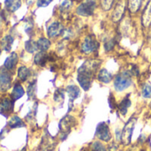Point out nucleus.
Returning <instances> with one entry per match:
<instances>
[{"label": "nucleus", "instance_id": "a211bd4d", "mask_svg": "<svg viewBox=\"0 0 151 151\" xmlns=\"http://www.w3.org/2000/svg\"><path fill=\"white\" fill-rule=\"evenodd\" d=\"M124 9H125V4L124 2H119L115 10H114V12H113V20L114 21H118L121 19L123 13H124Z\"/></svg>", "mask_w": 151, "mask_h": 151}, {"label": "nucleus", "instance_id": "f03ea898", "mask_svg": "<svg viewBox=\"0 0 151 151\" xmlns=\"http://www.w3.org/2000/svg\"><path fill=\"white\" fill-rule=\"evenodd\" d=\"M132 85L131 73L127 72H122L118 74L114 80V88L118 92H122L128 88Z\"/></svg>", "mask_w": 151, "mask_h": 151}, {"label": "nucleus", "instance_id": "393cba45", "mask_svg": "<svg viewBox=\"0 0 151 151\" xmlns=\"http://www.w3.org/2000/svg\"><path fill=\"white\" fill-rule=\"evenodd\" d=\"M35 93H36V81H33L28 83V86H27V96L31 99V98H34L35 96Z\"/></svg>", "mask_w": 151, "mask_h": 151}, {"label": "nucleus", "instance_id": "2f4dec72", "mask_svg": "<svg viewBox=\"0 0 151 151\" xmlns=\"http://www.w3.org/2000/svg\"><path fill=\"white\" fill-rule=\"evenodd\" d=\"M113 0H101V4L104 10H109L111 7Z\"/></svg>", "mask_w": 151, "mask_h": 151}, {"label": "nucleus", "instance_id": "c756f323", "mask_svg": "<svg viewBox=\"0 0 151 151\" xmlns=\"http://www.w3.org/2000/svg\"><path fill=\"white\" fill-rule=\"evenodd\" d=\"M71 6H72V1L71 0H65L60 5V9H61V11H67Z\"/></svg>", "mask_w": 151, "mask_h": 151}, {"label": "nucleus", "instance_id": "a878e982", "mask_svg": "<svg viewBox=\"0 0 151 151\" xmlns=\"http://www.w3.org/2000/svg\"><path fill=\"white\" fill-rule=\"evenodd\" d=\"M142 4V0H129V8L132 12H135L139 10Z\"/></svg>", "mask_w": 151, "mask_h": 151}, {"label": "nucleus", "instance_id": "2eb2a0df", "mask_svg": "<svg viewBox=\"0 0 151 151\" xmlns=\"http://www.w3.org/2000/svg\"><path fill=\"white\" fill-rule=\"evenodd\" d=\"M112 74L106 69H102L100 70L99 73H98V80L100 81H102L103 83H109L112 81Z\"/></svg>", "mask_w": 151, "mask_h": 151}, {"label": "nucleus", "instance_id": "b1692460", "mask_svg": "<svg viewBox=\"0 0 151 151\" xmlns=\"http://www.w3.org/2000/svg\"><path fill=\"white\" fill-rule=\"evenodd\" d=\"M25 50L28 53H35L38 50L37 43L36 42L33 40H28L25 42Z\"/></svg>", "mask_w": 151, "mask_h": 151}, {"label": "nucleus", "instance_id": "7c9ffc66", "mask_svg": "<svg viewBox=\"0 0 151 151\" xmlns=\"http://www.w3.org/2000/svg\"><path fill=\"white\" fill-rule=\"evenodd\" d=\"M114 45H115V41H114L113 39H111V40H109L107 42H105L104 48H105V50H106L107 51H110V50H111L113 49Z\"/></svg>", "mask_w": 151, "mask_h": 151}, {"label": "nucleus", "instance_id": "423d86ee", "mask_svg": "<svg viewBox=\"0 0 151 151\" xmlns=\"http://www.w3.org/2000/svg\"><path fill=\"white\" fill-rule=\"evenodd\" d=\"M95 9H96V3L92 0H89V1H87L85 3H82L81 4H80L77 8L76 12L81 16L88 17V16L93 15Z\"/></svg>", "mask_w": 151, "mask_h": 151}, {"label": "nucleus", "instance_id": "f8f14e48", "mask_svg": "<svg viewBox=\"0 0 151 151\" xmlns=\"http://www.w3.org/2000/svg\"><path fill=\"white\" fill-rule=\"evenodd\" d=\"M49 61H50V57L49 54L46 53V51H40L36 53L34 58L35 64L39 66H44Z\"/></svg>", "mask_w": 151, "mask_h": 151}, {"label": "nucleus", "instance_id": "412c9836", "mask_svg": "<svg viewBox=\"0 0 151 151\" xmlns=\"http://www.w3.org/2000/svg\"><path fill=\"white\" fill-rule=\"evenodd\" d=\"M36 43H37L38 50L40 51H47L49 50V48L50 47V41L47 38H44V37L40 38L36 42Z\"/></svg>", "mask_w": 151, "mask_h": 151}, {"label": "nucleus", "instance_id": "bb28decb", "mask_svg": "<svg viewBox=\"0 0 151 151\" xmlns=\"http://www.w3.org/2000/svg\"><path fill=\"white\" fill-rule=\"evenodd\" d=\"M142 96L145 98H151V84H145L142 88Z\"/></svg>", "mask_w": 151, "mask_h": 151}, {"label": "nucleus", "instance_id": "5701e85b", "mask_svg": "<svg viewBox=\"0 0 151 151\" xmlns=\"http://www.w3.org/2000/svg\"><path fill=\"white\" fill-rule=\"evenodd\" d=\"M142 20H143V25L148 27L151 22V0L150 3L148 4L144 12H143V17H142Z\"/></svg>", "mask_w": 151, "mask_h": 151}, {"label": "nucleus", "instance_id": "e433bc0d", "mask_svg": "<svg viewBox=\"0 0 151 151\" xmlns=\"http://www.w3.org/2000/svg\"><path fill=\"white\" fill-rule=\"evenodd\" d=\"M0 55H1V50H0Z\"/></svg>", "mask_w": 151, "mask_h": 151}, {"label": "nucleus", "instance_id": "7ed1b4c3", "mask_svg": "<svg viewBox=\"0 0 151 151\" xmlns=\"http://www.w3.org/2000/svg\"><path fill=\"white\" fill-rule=\"evenodd\" d=\"M137 119L135 118H131L127 123L126 124L125 127L123 128L121 132V142L125 145H128L131 142V138L133 134V131L134 128V126L136 124Z\"/></svg>", "mask_w": 151, "mask_h": 151}, {"label": "nucleus", "instance_id": "473e14b6", "mask_svg": "<svg viewBox=\"0 0 151 151\" xmlns=\"http://www.w3.org/2000/svg\"><path fill=\"white\" fill-rule=\"evenodd\" d=\"M53 0H37L36 4L38 7H45L48 6Z\"/></svg>", "mask_w": 151, "mask_h": 151}, {"label": "nucleus", "instance_id": "0eeeda50", "mask_svg": "<svg viewBox=\"0 0 151 151\" xmlns=\"http://www.w3.org/2000/svg\"><path fill=\"white\" fill-rule=\"evenodd\" d=\"M14 101L10 97H3L0 99V114L7 117L13 111Z\"/></svg>", "mask_w": 151, "mask_h": 151}, {"label": "nucleus", "instance_id": "dca6fc26", "mask_svg": "<svg viewBox=\"0 0 151 151\" xmlns=\"http://www.w3.org/2000/svg\"><path fill=\"white\" fill-rule=\"evenodd\" d=\"M14 38L12 35H5L2 40H1V47L5 51H10L12 49V45L13 43Z\"/></svg>", "mask_w": 151, "mask_h": 151}, {"label": "nucleus", "instance_id": "c85d7f7f", "mask_svg": "<svg viewBox=\"0 0 151 151\" xmlns=\"http://www.w3.org/2000/svg\"><path fill=\"white\" fill-rule=\"evenodd\" d=\"M54 100H55L56 102H61V101L64 100V93H63L60 89H58V90L55 92Z\"/></svg>", "mask_w": 151, "mask_h": 151}, {"label": "nucleus", "instance_id": "f257e3e1", "mask_svg": "<svg viewBox=\"0 0 151 151\" xmlns=\"http://www.w3.org/2000/svg\"><path fill=\"white\" fill-rule=\"evenodd\" d=\"M100 61L98 60H88L86 61L78 70V82L81 87L85 90H88L91 87L92 79L94 76V73L96 71L97 67L100 65Z\"/></svg>", "mask_w": 151, "mask_h": 151}, {"label": "nucleus", "instance_id": "f704fd0d", "mask_svg": "<svg viewBox=\"0 0 151 151\" xmlns=\"http://www.w3.org/2000/svg\"><path fill=\"white\" fill-rule=\"evenodd\" d=\"M3 133H4V131H2V132L0 133V140L3 138Z\"/></svg>", "mask_w": 151, "mask_h": 151}, {"label": "nucleus", "instance_id": "6e6552de", "mask_svg": "<svg viewBox=\"0 0 151 151\" xmlns=\"http://www.w3.org/2000/svg\"><path fill=\"white\" fill-rule=\"evenodd\" d=\"M96 136L104 142H109L111 140V132L108 125L105 122H101L98 124L96 130Z\"/></svg>", "mask_w": 151, "mask_h": 151}, {"label": "nucleus", "instance_id": "9d476101", "mask_svg": "<svg viewBox=\"0 0 151 151\" xmlns=\"http://www.w3.org/2000/svg\"><path fill=\"white\" fill-rule=\"evenodd\" d=\"M63 32H64V27L59 22L51 23L47 29V35L50 38L57 37V36L60 35Z\"/></svg>", "mask_w": 151, "mask_h": 151}, {"label": "nucleus", "instance_id": "aec40b11", "mask_svg": "<svg viewBox=\"0 0 151 151\" xmlns=\"http://www.w3.org/2000/svg\"><path fill=\"white\" fill-rule=\"evenodd\" d=\"M8 127L10 128H18V127H25V124L21 120L20 118H19L18 116H13L9 120Z\"/></svg>", "mask_w": 151, "mask_h": 151}, {"label": "nucleus", "instance_id": "1a4fd4ad", "mask_svg": "<svg viewBox=\"0 0 151 151\" xmlns=\"http://www.w3.org/2000/svg\"><path fill=\"white\" fill-rule=\"evenodd\" d=\"M97 47H98V43L96 41V39L93 36H87L84 42H82L81 50L86 54H89L95 51L97 49Z\"/></svg>", "mask_w": 151, "mask_h": 151}, {"label": "nucleus", "instance_id": "4468645a", "mask_svg": "<svg viewBox=\"0 0 151 151\" xmlns=\"http://www.w3.org/2000/svg\"><path fill=\"white\" fill-rule=\"evenodd\" d=\"M4 6L6 11L14 12L21 6V0H4Z\"/></svg>", "mask_w": 151, "mask_h": 151}, {"label": "nucleus", "instance_id": "20e7f679", "mask_svg": "<svg viewBox=\"0 0 151 151\" xmlns=\"http://www.w3.org/2000/svg\"><path fill=\"white\" fill-rule=\"evenodd\" d=\"M12 85V73L7 69L1 68L0 69V91L5 92L7 91Z\"/></svg>", "mask_w": 151, "mask_h": 151}, {"label": "nucleus", "instance_id": "72a5a7b5", "mask_svg": "<svg viewBox=\"0 0 151 151\" xmlns=\"http://www.w3.org/2000/svg\"><path fill=\"white\" fill-rule=\"evenodd\" d=\"M113 103H114V97H113V96L112 95H111V96H110V98H109V104H110V106H111V109H113Z\"/></svg>", "mask_w": 151, "mask_h": 151}, {"label": "nucleus", "instance_id": "f3484780", "mask_svg": "<svg viewBox=\"0 0 151 151\" xmlns=\"http://www.w3.org/2000/svg\"><path fill=\"white\" fill-rule=\"evenodd\" d=\"M31 75V71L29 68H27L25 65H21L19 69H18V77L20 81H27L29 76Z\"/></svg>", "mask_w": 151, "mask_h": 151}, {"label": "nucleus", "instance_id": "6ab92c4d", "mask_svg": "<svg viewBox=\"0 0 151 151\" xmlns=\"http://www.w3.org/2000/svg\"><path fill=\"white\" fill-rule=\"evenodd\" d=\"M66 92L70 97L71 101H73L74 99H76L77 97H79L80 94H81V90L77 86L72 85V86H68L66 88Z\"/></svg>", "mask_w": 151, "mask_h": 151}, {"label": "nucleus", "instance_id": "9b49d317", "mask_svg": "<svg viewBox=\"0 0 151 151\" xmlns=\"http://www.w3.org/2000/svg\"><path fill=\"white\" fill-rule=\"evenodd\" d=\"M18 61H19V57H18L17 53L16 52H12L10 54V56L5 59L4 64V67L5 69H7L8 71L12 72L16 67V65L18 64Z\"/></svg>", "mask_w": 151, "mask_h": 151}, {"label": "nucleus", "instance_id": "c9c22d12", "mask_svg": "<svg viewBox=\"0 0 151 151\" xmlns=\"http://www.w3.org/2000/svg\"><path fill=\"white\" fill-rule=\"evenodd\" d=\"M20 151H26V149H23L22 150H20Z\"/></svg>", "mask_w": 151, "mask_h": 151}, {"label": "nucleus", "instance_id": "4be33fe9", "mask_svg": "<svg viewBox=\"0 0 151 151\" xmlns=\"http://www.w3.org/2000/svg\"><path fill=\"white\" fill-rule=\"evenodd\" d=\"M130 106H131V100L128 98V96H127L125 99H123V101L119 105V110L121 115H126L127 113L128 108Z\"/></svg>", "mask_w": 151, "mask_h": 151}, {"label": "nucleus", "instance_id": "39448f33", "mask_svg": "<svg viewBox=\"0 0 151 151\" xmlns=\"http://www.w3.org/2000/svg\"><path fill=\"white\" fill-rule=\"evenodd\" d=\"M74 125H75V119L73 117L69 116V115L64 117L59 122V129H60L61 134L66 137Z\"/></svg>", "mask_w": 151, "mask_h": 151}, {"label": "nucleus", "instance_id": "ddd939ff", "mask_svg": "<svg viewBox=\"0 0 151 151\" xmlns=\"http://www.w3.org/2000/svg\"><path fill=\"white\" fill-rule=\"evenodd\" d=\"M24 94H25V91H24L22 85L19 82H16L13 85V88H12V95H11V97L12 98V100L16 101V100L19 99L20 97H22L24 96Z\"/></svg>", "mask_w": 151, "mask_h": 151}, {"label": "nucleus", "instance_id": "cd10ccee", "mask_svg": "<svg viewBox=\"0 0 151 151\" xmlns=\"http://www.w3.org/2000/svg\"><path fill=\"white\" fill-rule=\"evenodd\" d=\"M91 149H92V151H107L105 147L99 142H93L91 145Z\"/></svg>", "mask_w": 151, "mask_h": 151}]
</instances>
